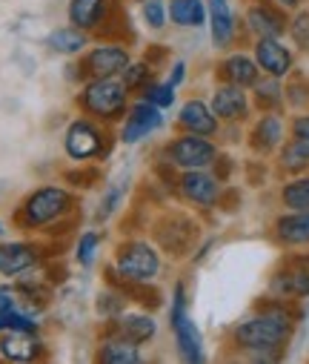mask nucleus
Listing matches in <instances>:
<instances>
[{
	"instance_id": "1",
	"label": "nucleus",
	"mask_w": 309,
	"mask_h": 364,
	"mask_svg": "<svg viewBox=\"0 0 309 364\" xmlns=\"http://www.w3.org/2000/svg\"><path fill=\"white\" fill-rule=\"evenodd\" d=\"M80 213V198L69 184H38L12 210V227L23 235L66 238Z\"/></svg>"
},
{
	"instance_id": "2",
	"label": "nucleus",
	"mask_w": 309,
	"mask_h": 364,
	"mask_svg": "<svg viewBox=\"0 0 309 364\" xmlns=\"http://www.w3.org/2000/svg\"><path fill=\"white\" fill-rule=\"evenodd\" d=\"M289 304L295 301H283L272 296V301L261 304L252 316L241 318L232 330L235 347L252 353L255 358H278L295 330V310Z\"/></svg>"
},
{
	"instance_id": "3",
	"label": "nucleus",
	"mask_w": 309,
	"mask_h": 364,
	"mask_svg": "<svg viewBox=\"0 0 309 364\" xmlns=\"http://www.w3.org/2000/svg\"><path fill=\"white\" fill-rule=\"evenodd\" d=\"M161 272H163L161 247L141 235H124L112 250V261L103 267V279L124 284H149L161 279Z\"/></svg>"
},
{
	"instance_id": "4",
	"label": "nucleus",
	"mask_w": 309,
	"mask_h": 364,
	"mask_svg": "<svg viewBox=\"0 0 309 364\" xmlns=\"http://www.w3.org/2000/svg\"><path fill=\"white\" fill-rule=\"evenodd\" d=\"M135 95L129 92V86L124 83L121 75L115 77H94V80H80L75 89V112L89 115L107 127H118L129 107H132Z\"/></svg>"
},
{
	"instance_id": "5",
	"label": "nucleus",
	"mask_w": 309,
	"mask_h": 364,
	"mask_svg": "<svg viewBox=\"0 0 309 364\" xmlns=\"http://www.w3.org/2000/svg\"><path fill=\"white\" fill-rule=\"evenodd\" d=\"M115 127H107L89 115L75 112L63 129V155L72 164H107L118 146Z\"/></svg>"
},
{
	"instance_id": "6",
	"label": "nucleus",
	"mask_w": 309,
	"mask_h": 364,
	"mask_svg": "<svg viewBox=\"0 0 309 364\" xmlns=\"http://www.w3.org/2000/svg\"><path fill=\"white\" fill-rule=\"evenodd\" d=\"M66 21L89 32L92 38H121L135 43V32L126 29V9L121 0H69Z\"/></svg>"
},
{
	"instance_id": "7",
	"label": "nucleus",
	"mask_w": 309,
	"mask_h": 364,
	"mask_svg": "<svg viewBox=\"0 0 309 364\" xmlns=\"http://www.w3.org/2000/svg\"><path fill=\"white\" fill-rule=\"evenodd\" d=\"M132 41H121V38H94L89 43V49L75 58L72 66V77L75 83L80 80H94V77H115L124 75V69L132 63Z\"/></svg>"
},
{
	"instance_id": "8",
	"label": "nucleus",
	"mask_w": 309,
	"mask_h": 364,
	"mask_svg": "<svg viewBox=\"0 0 309 364\" xmlns=\"http://www.w3.org/2000/svg\"><path fill=\"white\" fill-rule=\"evenodd\" d=\"M58 244L38 235H21V238H0V279H21L29 276L38 267H43Z\"/></svg>"
},
{
	"instance_id": "9",
	"label": "nucleus",
	"mask_w": 309,
	"mask_h": 364,
	"mask_svg": "<svg viewBox=\"0 0 309 364\" xmlns=\"http://www.w3.org/2000/svg\"><path fill=\"white\" fill-rule=\"evenodd\" d=\"M169 330L175 338V350L186 364H200L206 358L203 350V333L195 324V318L189 316V293H186V282H178L169 299Z\"/></svg>"
},
{
	"instance_id": "10",
	"label": "nucleus",
	"mask_w": 309,
	"mask_h": 364,
	"mask_svg": "<svg viewBox=\"0 0 309 364\" xmlns=\"http://www.w3.org/2000/svg\"><path fill=\"white\" fill-rule=\"evenodd\" d=\"M218 155H221V149H218V144L212 138L195 135V132H178L158 149V164L172 166L175 172L210 169Z\"/></svg>"
},
{
	"instance_id": "11",
	"label": "nucleus",
	"mask_w": 309,
	"mask_h": 364,
	"mask_svg": "<svg viewBox=\"0 0 309 364\" xmlns=\"http://www.w3.org/2000/svg\"><path fill=\"white\" fill-rule=\"evenodd\" d=\"M200 235V227L195 218H189L180 210H166L152 221V241L161 247L169 258H183Z\"/></svg>"
},
{
	"instance_id": "12",
	"label": "nucleus",
	"mask_w": 309,
	"mask_h": 364,
	"mask_svg": "<svg viewBox=\"0 0 309 364\" xmlns=\"http://www.w3.org/2000/svg\"><path fill=\"white\" fill-rule=\"evenodd\" d=\"M175 196H180L186 204L197 207V210H212L221 204L224 198V181L210 169H183V172H175Z\"/></svg>"
},
{
	"instance_id": "13",
	"label": "nucleus",
	"mask_w": 309,
	"mask_h": 364,
	"mask_svg": "<svg viewBox=\"0 0 309 364\" xmlns=\"http://www.w3.org/2000/svg\"><path fill=\"white\" fill-rule=\"evenodd\" d=\"M163 127H166V112L158 109L155 104L143 101V98H135L126 118L115 127V132H118L121 144L135 146V144H143L146 138H152L155 132H161Z\"/></svg>"
},
{
	"instance_id": "14",
	"label": "nucleus",
	"mask_w": 309,
	"mask_h": 364,
	"mask_svg": "<svg viewBox=\"0 0 309 364\" xmlns=\"http://www.w3.org/2000/svg\"><path fill=\"white\" fill-rule=\"evenodd\" d=\"M269 293L275 299H283V301L309 299V252L283 258V264L269 279Z\"/></svg>"
},
{
	"instance_id": "15",
	"label": "nucleus",
	"mask_w": 309,
	"mask_h": 364,
	"mask_svg": "<svg viewBox=\"0 0 309 364\" xmlns=\"http://www.w3.org/2000/svg\"><path fill=\"white\" fill-rule=\"evenodd\" d=\"M244 29L252 38H283L289 29L286 9L275 0H252L244 12Z\"/></svg>"
},
{
	"instance_id": "16",
	"label": "nucleus",
	"mask_w": 309,
	"mask_h": 364,
	"mask_svg": "<svg viewBox=\"0 0 309 364\" xmlns=\"http://www.w3.org/2000/svg\"><path fill=\"white\" fill-rule=\"evenodd\" d=\"M212 112L218 115L221 124H246L252 115V98H249V89L218 80V86L212 89V98H210Z\"/></svg>"
},
{
	"instance_id": "17",
	"label": "nucleus",
	"mask_w": 309,
	"mask_h": 364,
	"mask_svg": "<svg viewBox=\"0 0 309 364\" xmlns=\"http://www.w3.org/2000/svg\"><path fill=\"white\" fill-rule=\"evenodd\" d=\"M52 355L49 341L40 333H0V361L35 364Z\"/></svg>"
},
{
	"instance_id": "18",
	"label": "nucleus",
	"mask_w": 309,
	"mask_h": 364,
	"mask_svg": "<svg viewBox=\"0 0 309 364\" xmlns=\"http://www.w3.org/2000/svg\"><path fill=\"white\" fill-rule=\"evenodd\" d=\"M178 132H195V135H206V138H215L221 132V121L212 112L210 101L203 98H186L178 107V118H175Z\"/></svg>"
},
{
	"instance_id": "19",
	"label": "nucleus",
	"mask_w": 309,
	"mask_h": 364,
	"mask_svg": "<svg viewBox=\"0 0 309 364\" xmlns=\"http://www.w3.org/2000/svg\"><path fill=\"white\" fill-rule=\"evenodd\" d=\"M252 58L258 60L261 72L269 75V77H289L292 75V66H295V55L292 49L281 41V38H255V46H252Z\"/></svg>"
},
{
	"instance_id": "20",
	"label": "nucleus",
	"mask_w": 309,
	"mask_h": 364,
	"mask_svg": "<svg viewBox=\"0 0 309 364\" xmlns=\"http://www.w3.org/2000/svg\"><path fill=\"white\" fill-rule=\"evenodd\" d=\"M141 350H143L141 344L124 338L112 327H103L100 338L94 344V361H100V364H141L143 361Z\"/></svg>"
},
{
	"instance_id": "21",
	"label": "nucleus",
	"mask_w": 309,
	"mask_h": 364,
	"mask_svg": "<svg viewBox=\"0 0 309 364\" xmlns=\"http://www.w3.org/2000/svg\"><path fill=\"white\" fill-rule=\"evenodd\" d=\"M103 324L112 327L115 333H121L124 338L141 344V347H146L158 336V318L152 310H143V307H126L115 321H103Z\"/></svg>"
},
{
	"instance_id": "22",
	"label": "nucleus",
	"mask_w": 309,
	"mask_h": 364,
	"mask_svg": "<svg viewBox=\"0 0 309 364\" xmlns=\"http://www.w3.org/2000/svg\"><path fill=\"white\" fill-rule=\"evenodd\" d=\"M206 23L215 49H232L238 41V18L229 6V0H206Z\"/></svg>"
},
{
	"instance_id": "23",
	"label": "nucleus",
	"mask_w": 309,
	"mask_h": 364,
	"mask_svg": "<svg viewBox=\"0 0 309 364\" xmlns=\"http://www.w3.org/2000/svg\"><path fill=\"white\" fill-rule=\"evenodd\" d=\"M286 141V124L281 118V109L272 112H261L249 129V146L258 155H272L281 149V144Z\"/></svg>"
},
{
	"instance_id": "24",
	"label": "nucleus",
	"mask_w": 309,
	"mask_h": 364,
	"mask_svg": "<svg viewBox=\"0 0 309 364\" xmlns=\"http://www.w3.org/2000/svg\"><path fill=\"white\" fill-rule=\"evenodd\" d=\"M272 235L289 250L309 247V210H286L272 221Z\"/></svg>"
},
{
	"instance_id": "25",
	"label": "nucleus",
	"mask_w": 309,
	"mask_h": 364,
	"mask_svg": "<svg viewBox=\"0 0 309 364\" xmlns=\"http://www.w3.org/2000/svg\"><path fill=\"white\" fill-rule=\"evenodd\" d=\"M261 66L252 55L246 52H227L218 63V80H227V83H235V86H244V89H252L258 80H261Z\"/></svg>"
},
{
	"instance_id": "26",
	"label": "nucleus",
	"mask_w": 309,
	"mask_h": 364,
	"mask_svg": "<svg viewBox=\"0 0 309 364\" xmlns=\"http://www.w3.org/2000/svg\"><path fill=\"white\" fill-rule=\"evenodd\" d=\"M94 38L89 35V32H83L80 26H75V23H63V26H55L49 35H46V49L52 52V55H58V58H80L86 49H89V43H92Z\"/></svg>"
},
{
	"instance_id": "27",
	"label": "nucleus",
	"mask_w": 309,
	"mask_h": 364,
	"mask_svg": "<svg viewBox=\"0 0 309 364\" xmlns=\"http://www.w3.org/2000/svg\"><path fill=\"white\" fill-rule=\"evenodd\" d=\"M278 169L286 175L309 172V138L292 135L289 141H283L278 149Z\"/></svg>"
},
{
	"instance_id": "28",
	"label": "nucleus",
	"mask_w": 309,
	"mask_h": 364,
	"mask_svg": "<svg viewBox=\"0 0 309 364\" xmlns=\"http://www.w3.org/2000/svg\"><path fill=\"white\" fill-rule=\"evenodd\" d=\"M15 293L21 299L23 307H29L32 313H40L52 304V284L46 279H29V276H21L15 279Z\"/></svg>"
},
{
	"instance_id": "29",
	"label": "nucleus",
	"mask_w": 309,
	"mask_h": 364,
	"mask_svg": "<svg viewBox=\"0 0 309 364\" xmlns=\"http://www.w3.org/2000/svg\"><path fill=\"white\" fill-rule=\"evenodd\" d=\"M169 23L178 29L206 26V0H169Z\"/></svg>"
},
{
	"instance_id": "30",
	"label": "nucleus",
	"mask_w": 309,
	"mask_h": 364,
	"mask_svg": "<svg viewBox=\"0 0 309 364\" xmlns=\"http://www.w3.org/2000/svg\"><path fill=\"white\" fill-rule=\"evenodd\" d=\"M129 304H132L129 296H126L118 284H109V282H107V287H103V290L94 296V310H97V318H100V321H115Z\"/></svg>"
},
{
	"instance_id": "31",
	"label": "nucleus",
	"mask_w": 309,
	"mask_h": 364,
	"mask_svg": "<svg viewBox=\"0 0 309 364\" xmlns=\"http://www.w3.org/2000/svg\"><path fill=\"white\" fill-rule=\"evenodd\" d=\"M252 101L261 112H272L283 107V80L281 77H269L261 75V80L252 86Z\"/></svg>"
},
{
	"instance_id": "32",
	"label": "nucleus",
	"mask_w": 309,
	"mask_h": 364,
	"mask_svg": "<svg viewBox=\"0 0 309 364\" xmlns=\"http://www.w3.org/2000/svg\"><path fill=\"white\" fill-rule=\"evenodd\" d=\"M40 330H43V324H40L38 313H32L23 304L0 313V333H40Z\"/></svg>"
},
{
	"instance_id": "33",
	"label": "nucleus",
	"mask_w": 309,
	"mask_h": 364,
	"mask_svg": "<svg viewBox=\"0 0 309 364\" xmlns=\"http://www.w3.org/2000/svg\"><path fill=\"white\" fill-rule=\"evenodd\" d=\"M158 72H161V69H158L155 63H149V60L141 55V58H132V63L124 69V75H121V77H124V83L129 86V92L138 98V95L143 92V89L158 77Z\"/></svg>"
},
{
	"instance_id": "34",
	"label": "nucleus",
	"mask_w": 309,
	"mask_h": 364,
	"mask_svg": "<svg viewBox=\"0 0 309 364\" xmlns=\"http://www.w3.org/2000/svg\"><path fill=\"white\" fill-rule=\"evenodd\" d=\"M281 204L286 210H309V172L292 175L281 187Z\"/></svg>"
},
{
	"instance_id": "35",
	"label": "nucleus",
	"mask_w": 309,
	"mask_h": 364,
	"mask_svg": "<svg viewBox=\"0 0 309 364\" xmlns=\"http://www.w3.org/2000/svg\"><path fill=\"white\" fill-rule=\"evenodd\" d=\"M129 181H132V175H129V172H124L121 178H115V181H112V184H107L109 190H107V196L100 198L97 213H94V218H97V221H109V218L118 213V207H121V201H124V196H126V190H129Z\"/></svg>"
},
{
	"instance_id": "36",
	"label": "nucleus",
	"mask_w": 309,
	"mask_h": 364,
	"mask_svg": "<svg viewBox=\"0 0 309 364\" xmlns=\"http://www.w3.org/2000/svg\"><path fill=\"white\" fill-rule=\"evenodd\" d=\"M103 244V232L100 230H80L77 241H75V264L83 269H92L97 264V252Z\"/></svg>"
},
{
	"instance_id": "37",
	"label": "nucleus",
	"mask_w": 309,
	"mask_h": 364,
	"mask_svg": "<svg viewBox=\"0 0 309 364\" xmlns=\"http://www.w3.org/2000/svg\"><path fill=\"white\" fill-rule=\"evenodd\" d=\"M138 98H143V101H149V104H155L158 109L166 112V109H172L178 104V86H172L166 77H155Z\"/></svg>"
},
{
	"instance_id": "38",
	"label": "nucleus",
	"mask_w": 309,
	"mask_h": 364,
	"mask_svg": "<svg viewBox=\"0 0 309 364\" xmlns=\"http://www.w3.org/2000/svg\"><path fill=\"white\" fill-rule=\"evenodd\" d=\"M141 21L152 32H163L169 26V0H138Z\"/></svg>"
},
{
	"instance_id": "39",
	"label": "nucleus",
	"mask_w": 309,
	"mask_h": 364,
	"mask_svg": "<svg viewBox=\"0 0 309 364\" xmlns=\"http://www.w3.org/2000/svg\"><path fill=\"white\" fill-rule=\"evenodd\" d=\"M103 181V169L97 164H75V169L63 172V184L72 190H92Z\"/></svg>"
},
{
	"instance_id": "40",
	"label": "nucleus",
	"mask_w": 309,
	"mask_h": 364,
	"mask_svg": "<svg viewBox=\"0 0 309 364\" xmlns=\"http://www.w3.org/2000/svg\"><path fill=\"white\" fill-rule=\"evenodd\" d=\"M286 35L292 38V43L300 49V52H309V9H295V15L289 18V29Z\"/></svg>"
},
{
	"instance_id": "41",
	"label": "nucleus",
	"mask_w": 309,
	"mask_h": 364,
	"mask_svg": "<svg viewBox=\"0 0 309 364\" xmlns=\"http://www.w3.org/2000/svg\"><path fill=\"white\" fill-rule=\"evenodd\" d=\"M283 101L289 104V107H306L309 104V83L303 80V77H295V80H289L286 86H283Z\"/></svg>"
},
{
	"instance_id": "42",
	"label": "nucleus",
	"mask_w": 309,
	"mask_h": 364,
	"mask_svg": "<svg viewBox=\"0 0 309 364\" xmlns=\"http://www.w3.org/2000/svg\"><path fill=\"white\" fill-rule=\"evenodd\" d=\"M186 72H189L186 60H180V58H178V60H172V63H169V75H166V80H169L172 86H178V89H180V86L186 83Z\"/></svg>"
},
{
	"instance_id": "43",
	"label": "nucleus",
	"mask_w": 309,
	"mask_h": 364,
	"mask_svg": "<svg viewBox=\"0 0 309 364\" xmlns=\"http://www.w3.org/2000/svg\"><path fill=\"white\" fill-rule=\"evenodd\" d=\"M18 304H21V299L15 293V284H0V313H6Z\"/></svg>"
},
{
	"instance_id": "44",
	"label": "nucleus",
	"mask_w": 309,
	"mask_h": 364,
	"mask_svg": "<svg viewBox=\"0 0 309 364\" xmlns=\"http://www.w3.org/2000/svg\"><path fill=\"white\" fill-rule=\"evenodd\" d=\"M143 58L161 69V66H163V60L169 58V49H166V46H161V43H152V46H146V49H143Z\"/></svg>"
},
{
	"instance_id": "45",
	"label": "nucleus",
	"mask_w": 309,
	"mask_h": 364,
	"mask_svg": "<svg viewBox=\"0 0 309 364\" xmlns=\"http://www.w3.org/2000/svg\"><path fill=\"white\" fill-rule=\"evenodd\" d=\"M289 132H292V135H300V138H309V112L295 115L292 124H289Z\"/></svg>"
},
{
	"instance_id": "46",
	"label": "nucleus",
	"mask_w": 309,
	"mask_h": 364,
	"mask_svg": "<svg viewBox=\"0 0 309 364\" xmlns=\"http://www.w3.org/2000/svg\"><path fill=\"white\" fill-rule=\"evenodd\" d=\"M275 4H278V6H283L286 12H295V9L300 6V0H275Z\"/></svg>"
},
{
	"instance_id": "47",
	"label": "nucleus",
	"mask_w": 309,
	"mask_h": 364,
	"mask_svg": "<svg viewBox=\"0 0 309 364\" xmlns=\"http://www.w3.org/2000/svg\"><path fill=\"white\" fill-rule=\"evenodd\" d=\"M4 235H6V224H4V221H0V238H4Z\"/></svg>"
}]
</instances>
